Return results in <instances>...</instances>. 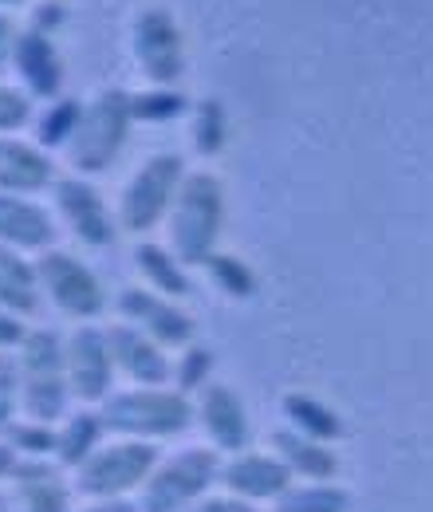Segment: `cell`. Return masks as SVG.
Here are the masks:
<instances>
[{
  "instance_id": "obj_26",
  "label": "cell",
  "mask_w": 433,
  "mask_h": 512,
  "mask_svg": "<svg viewBox=\"0 0 433 512\" xmlns=\"http://www.w3.org/2000/svg\"><path fill=\"white\" fill-rule=\"evenodd\" d=\"M79 115H83V103H75V99H56L52 111L40 119V146H67V138L75 134Z\"/></svg>"
},
{
  "instance_id": "obj_2",
  "label": "cell",
  "mask_w": 433,
  "mask_h": 512,
  "mask_svg": "<svg viewBox=\"0 0 433 512\" xmlns=\"http://www.w3.org/2000/svg\"><path fill=\"white\" fill-rule=\"evenodd\" d=\"M130 123H134V95H126V91L107 87L91 103H83L75 134L63 146V158H67L71 174H79V178L103 174L123 154Z\"/></svg>"
},
{
  "instance_id": "obj_9",
  "label": "cell",
  "mask_w": 433,
  "mask_h": 512,
  "mask_svg": "<svg viewBox=\"0 0 433 512\" xmlns=\"http://www.w3.org/2000/svg\"><path fill=\"white\" fill-rule=\"evenodd\" d=\"M134 60L142 67V75L154 83V87H174L182 79V67H186V40H182V28L178 20L170 16V8L162 4H150L134 16Z\"/></svg>"
},
{
  "instance_id": "obj_10",
  "label": "cell",
  "mask_w": 433,
  "mask_h": 512,
  "mask_svg": "<svg viewBox=\"0 0 433 512\" xmlns=\"http://www.w3.org/2000/svg\"><path fill=\"white\" fill-rule=\"evenodd\" d=\"M52 205H56V221L75 233V241L91 245V249H107L119 237V221L115 209L103 201V193L95 190L87 178L71 174L52 182Z\"/></svg>"
},
{
  "instance_id": "obj_1",
  "label": "cell",
  "mask_w": 433,
  "mask_h": 512,
  "mask_svg": "<svg viewBox=\"0 0 433 512\" xmlns=\"http://www.w3.org/2000/svg\"><path fill=\"white\" fill-rule=\"evenodd\" d=\"M221 221H225V186L217 174L197 170L186 174L182 190L170 205L166 217V249L178 256L186 268L205 264L213 256V245L221 237Z\"/></svg>"
},
{
  "instance_id": "obj_3",
  "label": "cell",
  "mask_w": 433,
  "mask_h": 512,
  "mask_svg": "<svg viewBox=\"0 0 433 512\" xmlns=\"http://www.w3.org/2000/svg\"><path fill=\"white\" fill-rule=\"evenodd\" d=\"M193 418V406L182 390H162V386H134L119 390L103 402V426L119 430L134 442H154V438H174L182 434Z\"/></svg>"
},
{
  "instance_id": "obj_28",
  "label": "cell",
  "mask_w": 433,
  "mask_h": 512,
  "mask_svg": "<svg viewBox=\"0 0 433 512\" xmlns=\"http://www.w3.org/2000/svg\"><path fill=\"white\" fill-rule=\"evenodd\" d=\"M209 371H213V351H205V347H186L174 363V379L182 390H201L209 383Z\"/></svg>"
},
{
  "instance_id": "obj_14",
  "label": "cell",
  "mask_w": 433,
  "mask_h": 512,
  "mask_svg": "<svg viewBox=\"0 0 433 512\" xmlns=\"http://www.w3.org/2000/svg\"><path fill=\"white\" fill-rule=\"evenodd\" d=\"M197 422L217 453H245L248 449V410L237 390L225 383H205L197 398Z\"/></svg>"
},
{
  "instance_id": "obj_27",
  "label": "cell",
  "mask_w": 433,
  "mask_h": 512,
  "mask_svg": "<svg viewBox=\"0 0 433 512\" xmlns=\"http://www.w3.org/2000/svg\"><path fill=\"white\" fill-rule=\"evenodd\" d=\"M186 111V99L170 87H154L146 95H134V119H146V123H162V119H178Z\"/></svg>"
},
{
  "instance_id": "obj_15",
  "label": "cell",
  "mask_w": 433,
  "mask_h": 512,
  "mask_svg": "<svg viewBox=\"0 0 433 512\" xmlns=\"http://www.w3.org/2000/svg\"><path fill=\"white\" fill-rule=\"evenodd\" d=\"M107 339H111L115 371H123L134 386H162L166 379H174V363H170L166 347L154 343L146 331H138L130 323H115L107 331Z\"/></svg>"
},
{
  "instance_id": "obj_11",
  "label": "cell",
  "mask_w": 433,
  "mask_h": 512,
  "mask_svg": "<svg viewBox=\"0 0 433 512\" xmlns=\"http://www.w3.org/2000/svg\"><path fill=\"white\" fill-rule=\"evenodd\" d=\"M63 371L67 386L83 402H107L111 398V379H115V359H111V339L107 331L79 323L63 339Z\"/></svg>"
},
{
  "instance_id": "obj_19",
  "label": "cell",
  "mask_w": 433,
  "mask_h": 512,
  "mask_svg": "<svg viewBox=\"0 0 433 512\" xmlns=\"http://www.w3.org/2000/svg\"><path fill=\"white\" fill-rule=\"evenodd\" d=\"M272 453L292 469V477H304V481H335L339 473V457L331 442H315L292 426L272 434Z\"/></svg>"
},
{
  "instance_id": "obj_5",
  "label": "cell",
  "mask_w": 433,
  "mask_h": 512,
  "mask_svg": "<svg viewBox=\"0 0 433 512\" xmlns=\"http://www.w3.org/2000/svg\"><path fill=\"white\" fill-rule=\"evenodd\" d=\"M186 182V162L182 154H150L130 178H126L119 205H115V221L123 233H150L158 221L170 217V205Z\"/></svg>"
},
{
  "instance_id": "obj_21",
  "label": "cell",
  "mask_w": 433,
  "mask_h": 512,
  "mask_svg": "<svg viewBox=\"0 0 433 512\" xmlns=\"http://www.w3.org/2000/svg\"><path fill=\"white\" fill-rule=\"evenodd\" d=\"M134 268L142 272L146 288L158 292V296L186 300L189 292H193V280H189L186 264L170 253L166 245H138L134 249Z\"/></svg>"
},
{
  "instance_id": "obj_23",
  "label": "cell",
  "mask_w": 433,
  "mask_h": 512,
  "mask_svg": "<svg viewBox=\"0 0 433 512\" xmlns=\"http://www.w3.org/2000/svg\"><path fill=\"white\" fill-rule=\"evenodd\" d=\"M351 497L335 481H296L280 501L276 512H347Z\"/></svg>"
},
{
  "instance_id": "obj_35",
  "label": "cell",
  "mask_w": 433,
  "mask_h": 512,
  "mask_svg": "<svg viewBox=\"0 0 433 512\" xmlns=\"http://www.w3.org/2000/svg\"><path fill=\"white\" fill-rule=\"evenodd\" d=\"M16 4H24V0H0V12H4V8H16Z\"/></svg>"
},
{
  "instance_id": "obj_22",
  "label": "cell",
  "mask_w": 433,
  "mask_h": 512,
  "mask_svg": "<svg viewBox=\"0 0 433 512\" xmlns=\"http://www.w3.org/2000/svg\"><path fill=\"white\" fill-rule=\"evenodd\" d=\"M284 414H288L292 430L308 434L315 442H335V438L343 434L339 414H335L331 406H323L319 398H311V394H288V398H284Z\"/></svg>"
},
{
  "instance_id": "obj_4",
  "label": "cell",
  "mask_w": 433,
  "mask_h": 512,
  "mask_svg": "<svg viewBox=\"0 0 433 512\" xmlns=\"http://www.w3.org/2000/svg\"><path fill=\"white\" fill-rule=\"evenodd\" d=\"M221 453L189 446L166 461H158L138 493V512H186L209 497V485L221 477Z\"/></svg>"
},
{
  "instance_id": "obj_12",
  "label": "cell",
  "mask_w": 433,
  "mask_h": 512,
  "mask_svg": "<svg viewBox=\"0 0 433 512\" xmlns=\"http://www.w3.org/2000/svg\"><path fill=\"white\" fill-rule=\"evenodd\" d=\"M115 308H119L123 323L146 331L162 347H189V339H193V320L178 308V300L158 296L150 288H123Z\"/></svg>"
},
{
  "instance_id": "obj_29",
  "label": "cell",
  "mask_w": 433,
  "mask_h": 512,
  "mask_svg": "<svg viewBox=\"0 0 433 512\" xmlns=\"http://www.w3.org/2000/svg\"><path fill=\"white\" fill-rule=\"evenodd\" d=\"M32 119V95L24 87L0 83V134H12Z\"/></svg>"
},
{
  "instance_id": "obj_17",
  "label": "cell",
  "mask_w": 433,
  "mask_h": 512,
  "mask_svg": "<svg viewBox=\"0 0 433 512\" xmlns=\"http://www.w3.org/2000/svg\"><path fill=\"white\" fill-rule=\"evenodd\" d=\"M56 166L40 142H24L16 134H0V193L52 190Z\"/></svg>"
},
{
  "instance_id": "obj_8",
  "label": "cell",
  "mask_w": 433,
  "mask_h": 512,
  "mask_svg": "<svg viewBox=\"0 0 433 512\" xmlns=\"http://www.w3.org/2000/svg\"><path fill=\"white\" fill-rule=\"evenodd\" d=\"M154 465H158V453H154L150 442L123 438V442L91 449V453L79 461V481H75V489L87 493V497H95V501H115L119 493L142 489Z\"/></svg>"
},
{
  "instance_id": "obj_34",
  "label": "cell",
  "mask_w": 433,
  "mask_h": 512,
  "mask_svg": "<svg viewBox=\"0 0 433 512\" xmlns=\"http://www.w3.org/2000/svg\"><path fill=\"white\" fill-rule=\"evenodd\" d=\"M79 512H130L126 505H115V501H103V505H91V509H79Z\"/></svg>"
},
{
  "instance_id": "obj_13",
  "label": "cell",
  "mask_w": 433,
  "mask_h": 512,
  "mask_svg": "<svg viewBox=\"0 0 433 512\" xmlns=\"http://www.w3.org/2000/svg\"><path fill=\"white\" fill-rule=\"evenodd\" d=\"M221 485L233 497L252 505V501H280L296 485V477L276 453H248L245 449L221 465Z\"/></svg>"
},
{
  "instance_id": "obj_33",
  "label": "cell",
  "mask_w": 433,
  "mask_h": 512,
  "mask_svg": "<svg viewBox=\"0 0 433 512\" xmlns=\"http://www.w3.org/2000/svg\"><path fill=\"white\" fill-rule=\"evenodd\" d=\"M24 323H20V316H12V312H4L0 308V347H20L24 343Z\"/></svg>"
},
{
  "instance_id": "obj_18",
  "label": "cell",
  "mask_w": 433,
  "mask_h": 512,
  "mask_svg": "<svg viewBox=\"0 0 433 512\" xmlns=\"http://www.w3.org/2000/svg\"><path fill=\"white\" fill-rule=\"evenodd\" d=\"M12 67H16V75H20V83H24V91H28L32 99H56V95H60L63 67H60V52H56L52 36L24 28V32L16 36Z\"/></svg>"
},
{
  "instance_id": "obj_7",
  "label": "cell",
  "mask_w": 433,
  "mask_h": 512,
  "mask_svg": "<svg viewBox=\"0 0 433 512\" xmlns=\"http://www.w3.org/2000/svg\"><path fill=\"white\" fill-rule=\"evenodd\" d=\"M36 276H40V292L44 300L75 323H91L95 316H103L107 308V292L99 284V276L79 260L75 253L63 249H48L36 260Z\"/></svg>"
},
{
  "instance_id": "obj_25",
  "label": "cell",
  "mask_w": 433,
  "mask_h": 512,
  "mask_svg": "<svg viewBox=\"0 0 433 512\" xmlns=\"http://www.w3.org/2000/svg\"><path fill=\"white\" fill-rule=\"evenodd\" d=\"M225 134H229V123H225V107L217 99H205L197 107V119H193V146L201 158L217 154L225 146Z\"/></svg>"
},
{
  "instance_id": "obj_32",
  "label": "cell",
  "mask_w": 433,
  "mask_h": 512,
  "mask_svg": "<svg viewBox=\"0 0 433 512\" xmlns=\"http://www.w3.org/2000/svg\"><path fill=\"white\" fill-rule=\"evenodd\" d=\"M16 36H20V28L12 24V16H8V12H0V71L12 64V52H16Z\"/></svg>"
},
{
  "instance_id": "obj_20",
  "label": "cell",
  "mask_w": 433,
  "mask_h": 512,
  "mask_svg": "<svg viewBox=\"0 0 433 512\" xmlns=\"http://www.w3.org/2000/svg\"><path fill=\"white\" fill-rule=\"evenodd\" d=\"M40 300H44V292H40L36 264H28L24 253L0 245V308L24 320V316L40 312Z\"/></svg>"
},
{
  "instance_id": "obj_30",
  "label": "cell",
  "mask_w": 433,
  "mask_h": 512,
  "mask_svg": "<svg viewBox=\"0 0 433 512\" xmlns=\"http://www.w3.org/2000/svg\"><path fill=\"white\" fill-rule=\"evenodd\" d=\"M28 20H32L28 24L32 32H44L48 36L52 28H60L63 20H67V4L63 0H40V4H32V16Z\"/></svg>"
},
{
  "instance_id": "obj_6",
  "label": "cell",
  "mask_w": 433,
  "mask_h": 512,
  "mask_svg": "<svg viewBox=\"0 0 433 512\" xmlns=\"http://www.w3.org/2000/svg\"><path fill=\"white\" fill-rule=\"evenodd\" d=\"M16 383L20 406L32 422H56L63 410L67 371H63V343L52 331H28L16 355Z\"/></svg>"
},
{
  "instance_id": "obj_31",
  "label": "cell",
  "mask_w": 433,
  "mask_h": 512,
  "mask_svg": "<svg viewBox=\"0 0 433 512\" xmlns=\"http://www.w3.org/2000/svg\"><path fill=\"white\" fill-rule=\"evenodd\" d=\"M186 512H256L248 501H241V497H205V501H197L193 509H186Z\"/></svg>"
},
{
  "instance_id": "obj_24",
  "label": "cell",
  "mask_w": 433,
  "mask_h": 512,
  "mask_svg": "<svg viewBox=\"0 0 433 512\" xmlns=\"http://www.w3.org/2000/svg\"><path fill=\"white\" fill-rule=\"evenodd\" d=\"M205 268H209V276H213V284L225 292V296H252L256 292V276H252V268H248L245 260H237V256H225V253H213L205 260Z\"/></svg>"
},
{
  "instance_id": "obj_16",
  "label": "cell",
  "mask_w": 433,
  "mask_h": 512,
  "mask_svg": "<svg viewBox=\"0 0 433 512\" xmlns=\"http://www.w3.org/2000/svg\"><path fill=\"white\" fill-rule=\"evenodd\" d=\"M56 217L24 193H0V245L16 253H48L56 241Z\"/></svg>"
}]
</instances>
